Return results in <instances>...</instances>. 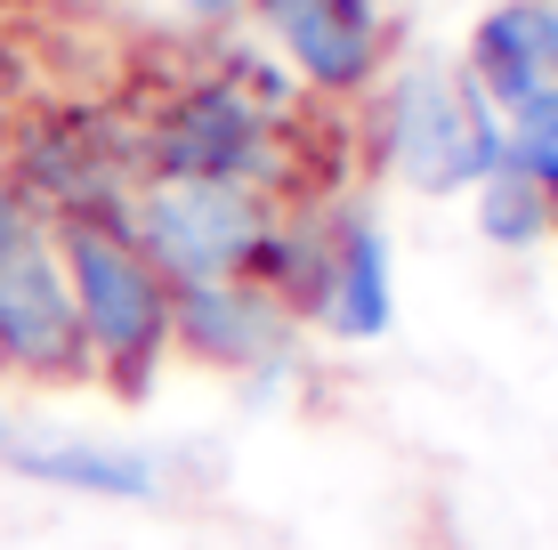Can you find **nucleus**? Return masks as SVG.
<instances>
[{
  "mask_svg": "<svg viewBox=\"0 0 558 550\" xmlns=\"http://www.w3.org/2000/svg\"><path fill=\"white\" fill-rule=\"evenodd\" d=\"M41 227H49L57 276H65L73 325H82V349H89V389L122 396V405L154 396V372L170 356V283L130 243L122 203L113 211H65Z\"/></svg>",
  "mask_w": 558,
  "mask_h": 550,
  "instance_id": "nucleus-1",
  "label": "nucleus"
},
{
  "mask_svg": "<svg viewBox=\"0 0 558 550\" xmlns=\"http://www.w3.org/2000/svg\"><path fill=\"white\" fill-rule=\"evenodd\" d=\"M373 162L413 195H461L510 162V122L461 65H397L373 82Z\"/></svg>",
  "mask_w": 558,
  "mask_h": 550,
  "instance_id": "nucleus-2",
  "label": "nucleus"
},
{
  "mask_svg": "<svg viewBox=\"0 0 558 550\" xmlns=\"http://www.w3.org/2000/svg\"><path fill=\"white\" fill-rule=\"evenodd\" d=\"M292 203L259 195V186L235 179H138L122 195V227L130 243L162 268V283H227V276H252L276 219Z\"/></svg>",
  "mask_w": 558,
  "mask_h": 550,
  "instance_id": "nucleus-3",
  "label": "nucleus"
},
{
  "mask_svg": "<svg viewBox=\"0 0 558 550\" xmlns=\"http://www.w3.org/2000/svg\"><path fill=\"white\" fill-rule=\"evenodd\" d=\"M283 113L259 106L252 89L219 82L186 89L179 106L138 138V170L146 179H235V186H259V195H292L283 186Z\"/></svg>",
  "mask_w": 558,
  "mask_h": 550,
  "instance_id": "nucleus-4",
  "label": "nucleus"
},
{
  "mask_svg": "<svg viewBox=\"0 0 558 550\" xmlns=\"http://www.w3.org/2000/svg\"><path fill=\"white\" fill-rule=\"evenodd\" d=\"M292 316L316 325L340 349H373L397 325V283H389V243L380 219L356 203L307 211V252H300V283H292Z\"/></svg>",
  "mask_w": 558,
  "mask_h": 550,
  "instance_id": "nucleus-5",
  "label": "nucleus"
},
{
  "mask_svg": "<svg viewBox=\"0 0 558 550\" xmlns=\"http://www.w3.org/2000/svg\"><path fill=\"white\" fill-rule=\"evenodd\" d=\"M0 381L9 389H89V349L57 276L49 227L33 219L0 252Z\"/></svg>",
  "mask_w": 558,
  "mask_h": 550,
  "instance_id": "nucleus-6",
  "label": "nucleus"
},
{
  "mask_svg": "<svg viewBox=\"0 0 558 550\" xmlns=\"http://www.w3.org/2000/svg\"><path fill=\"white\" fill-rule=\"evenodd\" d=\"M252 25L316 98H364L389 73V9L373 0H252Z\"/></svg>",
  "mask_w": 558,
  "mask_h": 550,
  "instance_id": "nucleus-7",
  "label": "nucleus"
},
{
  "mask_svg": "<svg viewBox=\"0 0 558 550\" xmlns=\"http://www.w3.org/2000/svg\"><path fill=\"white\" fill-rule=\"evenodd\" d=\"M300 316L283 308L267 283L227 276V283H179L170 292V349L195 356L210 372H235V381H267V372L292 365Z\"/></svg>",
  "mask_w": 558,
  "mask_h": 550,
  "instance_id": "nucleus-8",
  "label": "nucleus"
},
{
  "mask_svg": "<svg viewBox=\"0 0 558 550\" xmlns=\"http://www.w3.org/2000/svg\"><path fill=\"white\" fill-rule=\"evenodd\" d=\"M461 73L502 122L558 106V0H494L470 33H461Z\"/></svg>",
  "mask_w": 558,
  "mask_h": 550,
  "instance_id": "nucleus-9",
  "label": "nucleus"
},
{
  "mask_svg": "<svg viewBox=\"0 0 558 550\" xmlns=\"http://www.w3.org/2000/svg\"><path fill=\"white\" fill-rule=\"evenodd\" d=\"M0 469L25 486H57V494H89V502H162L170 478L162 462L113 438H73L49 421H9L0 429Z\"/></svg>",
  "mask_w": 558,
  "mask_h": 550,
  "instance_id": "nucleus-10",
  "label": "nucleus"
},
{
  "mask_svg": "<svg viewBox=\"0 0 558 550\" xmlns=\"http://www.w3.org/2000/svg\"><path fill=\"white\" fill-rule=\"evenodd\" d=\"M470 211H477V235H486L494 252H526V243L558 235V203H550L518 162L486 170V179L470 186Z\"/></svg>",
  "mask_w": 558,
  "mask_h": 550,
  "instance_id": "nucleus-11",
  "label": "nucleus"
},
{
  "mask_svg": "<svg viewBox=\"0 0 558 550\" xmlns=\"http://www.w3.org/2000/svg\"><path fill=\"white\" fill-rule=\"evenodd\" d=\"M510 162L526 170L534 186L558 203V106H543V113H526V122H510Z\"/></svg>",
  "mask_w": 558,
  "mask_h": 550,
  "instance_id": "nucleus-12",
  "label": "nucleus"
},
{
  "mask_svg": "<svg viewBox=\"0 0 558 550\" xmlns=\"http://www.w3.org/2000/svg\"><path fill=\"white\" fill-rule=\"evenodd\" d=\"M170 16H186L195 33H219V25H243L252 16V0H162Z\"/></svg>",
  "mask_w": 558,
  "mask_h": 550,
  "instance_id": "nucleus-13",
  "label": "nucleus"
},
{
  "mask_svg": "<svg viewBox=\"0 0 558 550\" xmlns=\"http://www.w3.org/2000/svg\"><path fill=\"white\" fill-rule=\"evenodd\" d=\"M33 227V211H25V195H16V179H9V162H0V252H9L16 235Z\"/></svg>",
  "mask_w": 558,
  "mask_h": 550,
  "instance_id": "nucleus-14",
  "label": "nucleus"
},
{
  "mask_svg": "<svg viewBox=\"0 0 558 550\" xmlns=\"http://www.w3.org/2000/svg\"><path fill=\"white\" fill-rule=\"evenodd\" d=\"M373 9H397V0H373Z\"/></svg>",
  "mask_w": 558,
  "mask_h": 550,
  "instance_id": "nucleus-15",
  "label": "nucleus"
},
{
  "mask_svg": "<svg viewBox=\"0 0 558 550\" xmlns=\"http://www.w3.org/2000/svg\"><path fill=\"white\" fill-rule=\"evenodd\" d=\"M0 429H9V413H0Z\"/></svg>",
  "mask_w": 558,
  "mask_h": 550,
  "instance_id": "nucleus-16",
  "label": "nucleus"
}]
</instances>
